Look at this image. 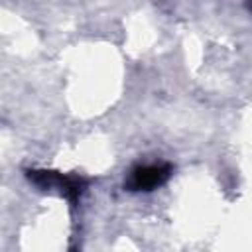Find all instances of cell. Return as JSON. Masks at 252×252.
Returning <instances> with one entry per match:
<instances>
[{
  "label": "cell",
  "instance_id": "3",
  "mask_svg": "<svg viewBox=\"0 0 252 252\" xmlns=\"http://www.w3.org/2000/svg\"><path fill=\"white\" fill-rule=\"evenodd\" d=\"M246 8H248V12L252 14V0H246Z\"/></svg>",
  "mask_w": 252,
  "mask_h": 252
},
{
  "label": "cell",
  "instance_id": "2",
  "mask_svg": "<svg viewBox=\"0 0 252 252\" xmlns=\"http://www.w3.org/2000/svg\"><path fill=\"white\" fill-rule=\"evenodd\" d=\"M173 173V167L169 163H146V165H136L128 171L124 179V189L138 193V191H154L169 181Z\"/></svg>",
  "mask_w": 252,
  "mask_h": 252
},
{
  "label": "cell",
  "instance_id": "1",
  "mask_svg": "<svg viewBox=\"0 0 252 252\" xmlns=\"http://www.w3.org/2000/svg\"><path fill=\"white\" fill-rule=\"evenodd\" d=\"M26 177L39 191H57L61 197H65L71 203V207L77 205L79 197L89 185V179L77 173H61V171H49V169H28Z\"/></svg>",
  "mask_w": 252,
  "mask_h": 252
}]
</instances>
